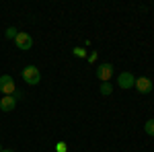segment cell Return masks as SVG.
I'll return each mask as SVG.
<instances>
[{
    "mask_svg": "<svg viewBox=\"0 0 154 152\" xmlns=\"http://www.w3.org/2000/svg\"><path fill=\"white\" fill-rule=\"evenodd\" d=\"M0 93H2V97H11L17 93V82L12 76H8V74L0 76Z\"/></svg>",
    "mask_w": 154,
    "mask_h": 152,
    "instance_id": "cell-1",
    "label": "cell"
},
{
    "mask_svg": "<svg viewBox=\"0 0 154 152\" xmlns=\"http://www.w3.org/2000/svg\"><path fill=\"white\" fill-rule=\"evenodd\" d=\"M23 80L31 86H35L41 82V72L37 70V66H25L23 68Z\"/></svg>",
    "mask_w": 154,
    "mask_h": 152,
    "instance_id": "cell-2",
    "label": "cell"
},
{
    "mask_svg": "<svg viewBox=\"0 0 154 152\" xmlns=\"http://www.w3.org/2000/svg\"><path fill=\"white\" fill-rule=\"evenodd\" d=\"M95 74H97V78H99L101 82H109V80H111V76H113V64H109V62L99 64L97 70H95Z\"/></svg>",
    "mask_w": 154,
    "mask_h": 152,
    "instance_id": "cell-3",
    "label": "cell"
},
{
    "mask_svg": "<svg viewBox=\"0 0 154 152\" xmlns=\"http://www.w3.org/2000/svg\"><path fill=\"white\" fill-rule=\"evenodd\" d=\"M14 43H17V47H19V49L27 51V49H31V47H33V37L29 35V33L19 31V33H17V37H14Z\"/></svg>",
    "mask_w": 154,
    "mask_h": 152,
    "instance_id": "cell-4",
    "label": "cell"
},
{
    "mask_svg": "<svg viewBox=\"0 0 154 152\" xmlns=\"http://www.w3.org/2000/svg\"><path fill=\"white\" fill-rule=\"evenodd\" d=\"M136 84V76L131 72H121L117 76V86L119 88H131Z\"/></svg>",
    "mask_w": 154,
    "mask_h": 152,
    "instance_id": "cell-5",
    "label": "cell"
},
{
    "mask_svg": "<svg viewBox=\"0 0 154 152\" xmlns=\"http://www.w3.org/2000/svg\"><path fill=\"white\" fill-rule=\"evenodd\" d=\"M136 91L142 95H148L150 91H152V80L150 78H146V76H140V78H136Z\"/></svg>",
    "mask_w": 154,
    "mask_h": 152,
    "instance_id": "cell-6",
    "label": "cell"
},
{
    "mask_svg": "<svg viewBox=\"0 0 154 152\" xmlns=\"http://www.w3.org/2000/svg\"><path fill=\"white\" fill-rule=\"evenodd\" d=\"M14 107H17V97H14V95H11V97H2V99H0V111L11 113Z\"/></svg>",
    "mask_w": 154,
    "mask_h": 152,
    "instance_id": "cell-7",
    "label": "cell"
},
{
    "mask_svg": "<svg viewBox=\"0 0 154 152\" xmlns=\"http://www.w3.org/2000/svg\"><path fill=\"white\" fill-rule=\"evenodd\" d=\"M99 93L103 95V97H109V95L113 93V84H111V82H101V86H99Z\"/></svg>",
    "mask_w": 154,
    "mask_h": 152,
    "instance_id": "cell-8",
    "label": "cell"
},
{
    "mask_svg": "<svg viewBox=\"0 0 154 152\" xmlns=\"http://www.w3.org/2000/svg\"><path fill=\"white\" fill-rule=\"evenodd\" d=\"M72 54H74L76 58H88V54H86V49H84V47H74V49H72Z\"/></svg>",
    "mask_w": 154,
    "mask_h": 152,
    "instance_id": "cell-9",
    "label": "cell"
},
{
    "mask_svg": "<svg viewBox=\"0 0 154 152\" xmlns=\"http://www.w3.org/2000/svg\"><path fill=\"white\" fill-rule=\"evenodd\" d=\"M144 129H146L148 136H154V119H148V121L144 123Z\"/></svg>",
    "mask_w": 154,
    "mask_h": 152,
    "instance_id": "cell-10",
    "label": "cell"
},
{
    "mask_svg": "<svg viewBox=\"0 0 154 152\" xmlns=\"http://www.w3.org/2000/svg\"><path fill=\"white\" fill-rule=\"evenodd\" d=\"M56 152H68V144L66 142H58L56 144Z\"/></svg>",
    "mask_w": 154,
    "mask_h": 152,
    "instance_id": "cell-11",
    "label": "cell"
},
{
    "mask_svg": "<svg viewBox=\"0 0 154 152\" xmlns=\"http://www.w3.org/2000/svg\"><path fill=\"white\" fill-rule=\"evenodd\" d=\"M17 33H19V31H17L14 27H8V29H6V37H8V39H14Z\"/></svg>",
    "mask_w": 154,
    "mask_h": 152,
    "instance_id": "cell-12",
    "label": "cell"
},
{
    "mask_svg": "<svg viewBox=\"0 0 154 152\" xmlns=\"http://www.w3.org/2000/svg\"><path fill=\"white\" fill-rule=\"evenodd\" d=\"M86 60H88V62H95V60H97V51H93V54H88V58H86Z\"/></svg>",
    "mask_w": 154,
    "mask_h": 152,
    "instance_id": "cell-13",
    "label": "cell"
},
{
    "mask_svg": "<svg viewBox=\"0 0 154 152\" xmlns=\"http://www.w3.org/2000/svg\"><path fill=\"white\" fill-rule=\"evenodd\" d=\"M2 152H14V150H11V148H2Z\"/></svg>",
    "mask_w": 154,
    "mask_h": 152,
    "instance_id": "cell-14",
    "label": "cell"
},
{
    "mask_svg": "<svg viewBox=\"0 0 154 152\" xmlns=\"http://www.w3.org/2000/svg\"><path fill=\"white\" fill-rule=\"evenodd\" d=\"M0 152H2V146H0Z\"/></svg>",
    "mask_w": 154,
    "mask_h": 152,
    "instance_id": "cell-15",
    "label": "cell"
}]
</instances>
